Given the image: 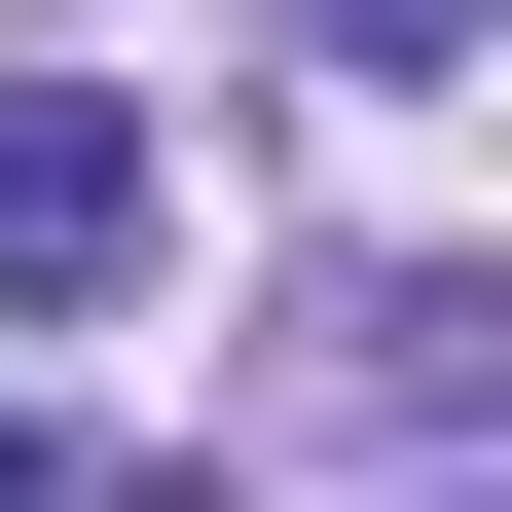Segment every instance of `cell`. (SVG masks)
Here are the masks:
<instances>
[{"label": "cell", "mask_w": 512, "mask_h": 512, "mask_svg": "<svg viewBox=\"0 0 512 512\" xmlns=\"http://www.w3.org/2000/svg\"><path fill=\"white\" fill-rule=\"evenodd\" d=\"M0 512H37V403H0Z\"/></svg>", "instance_id": "277c9868"}, {"label": "cell", "mask_w": 512, "mask_h": 512, "mask_svg": "<svg viewBox=\"0 0 512 512\" xmlns=\"http://www.w3.org/2000/svg\"><path fill=\"white\" fill-rule=\"evenodd\" d=\"M293 37H330V74H476L512 0H293Z\"/></svg>", "instance_id": "3957f363"}, {"label": "cell", "mask_w": 512, "mask_h": 512, "mask_svg": "<svg viewBox=\"0 0 512 512\" xmlns=\"http://www.w3.org/2000/svg\"><path fill=\"white\" fill-rule=\"evenodd\" d=\"M110 256H147V110H110V74H0V293L74 330Z\"/></svg>", "instance_id": "6da1fadb"}, {"label": "cell", "mask_w": 512, "mask_h": 512, "mask_svg": "<svg viewBox=\"0 0 512 512\" xmlns=\"http://www.w3.org/2000/svg\"><path fill=\"white\" fill-rule=\"evenodd\" d=\"M330 366H366V403H476V366H512V256H403V293H366Z\"/></svg>", "instance_id": "7a4b0ae2"}]
</instances>
